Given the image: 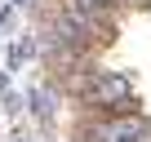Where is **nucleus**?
Returning a JSON list of instances; mask_svg holds the SVG:
<instances>
[{"instance_id": "f257e3e1", "label": "nucleus", "mask_w": 151, "mask_h": 142, "mask_svg": "<svg viewBox=\"0 0 151 142\" xmlns=\"http://www.w3.org/2000/svg\"><path fill=\"white\" fill-rule=\"evenodd\" d=\"M85 107V115H111V111H138V93H133V80L124 71H111V67H98L93 85L76 98Z\"/></svg>"}, {"instance_id": "f03ea898", "label": "nucleus", "mask_w": 151, "mask_h": 142, "mask_svg": "<svg viewBox=\"0 0 151 142\" xmlns=\"http://www.w3.org/2000/svg\"><path fill=\"white\" fill-rule=\"evenodd\" d=\"M76 142H151V124L138 111H111V115H85L76 129Z\"/></svg>"}, {"instance_id": "7ed1b4c3", "label": "nucleus", "mask_w": 151, "mask_h": 142, "mask_svg": "<svg viewBox=\"0 0 151 142\" xmlns=\"http://www.w3.org/2000/svg\"><path fill=\"white\" fill-rule=\"evenodd\" d=\"M31 53H36V40H31V36L14 40V44H9V71H18V67H22V62H27Z\"/></svg>"}, {"instance_id": "20e7f679", "label": "nucleus", "mask_w": 151, "mask_h": 142, "mask_svg": "<svg viewBox=\"0 0 151 142\" xmlns=\"http://www.w3.org/2000/svg\"><path fill=\"white\" fill-rule=\"evenodd\" d=\"M80 5H89V9H98V14H120V9H124L120 0H80Z\"/></svg>"}, {"instance_id": "39448f33", "label": "nucleus", "mask_w": 151, "mask_h": 142, "mask_svg": "<svg viewBox=\"0 0 151 142\" xmlns=\"http://www.w3.org/2000/svg\"><path fill=\"white\" fill-rule=\"evenodd\" d=\"M9 27H14V9H0V36H5Z\"/></svg>"}, {"instance_id": "423d86ee", "label": "nucleus", "mask_w": 151, "mask_h": 142, "mask_svg": "<svg viewBox=\"0 0 151 142\" xmlns=\"http://www.w3.org/2000/svg\"><path fill=\"white\" fill-rule=\"evenodd\" d=\"M120 5H151V0H120Z\"/></svg>"}, {"instance_id": "0eeeda50", "label": "nucleus", "mask_w": 151, "mask_h": 142, "mask_svg": "<svg viewBox=\"0 0 151 142\" xmlns=\"http://www.w3.org/2000/svg\"><path fill=\"white\" fill-rule=\"evenodd\" d=\"M27 5H31V0H14V9H27Z\"/></svg>"}]
</instances>
